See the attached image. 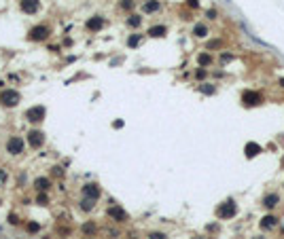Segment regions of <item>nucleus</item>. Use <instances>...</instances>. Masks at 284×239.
<instances>
[{
	"mask_svg": "<svg viewBox=\"0 0 284 239\" xmlns=\"http://www.w3.org/2000/svg\"><path fill=\"white\" fill-rule=\"evenodd\" d=\"M0 100H2V104H4V106H17V104H19V100H21V95H19L17 91H13V89H7V91L2 93V97H0Z\"/></svg>",
	"mask_w": 284,
	"mask_h": 239,
	"instance_id": "f257e3e1",
	"label": "nucleus"
},
{
	"mask_svg": "<svg viewBox=\"0 0 284 239\" xmlns=\"http://www.w3.org/2000/svg\"><path fill=\"white\" fill-rule=\"evenodd\" d=\"M7 150H9L11 155L24 153V140H21V138H11V140L7 142Z\"/></svg>",
	"mask_w": 284,
	"mask_h": 239,
	"instance_id": "f03ea898",
	"label": "nucleus"
},
{
	"mask_svg": "<svg viewBox=\"0 0 284 239\" xmlns=\"http://www.w3.org/2000/svg\"><path fill=\"white\" fill-rule=\"evenodd\" d=\"M43 117H45V108H43V106H34V108H30V110L25 112V119L32 121V123L43 121Z\"/></svg>",
	"mask_w": 284,
	"mask_h": 239,
	"instance_id": "7ed1b4c3",
	"label": "nucleus"
},
{
	"mask_svg": "<svg viewBox=\"0 0 284 239\" xmlns=\"http://www.w3.org/2000/svg\"><path fill=\"white\" fill-rule=\"evenodd\" d=\"M236 203H233V201H227L225 205H221V207H218V212H216V216H218V218H231V216L236 214Z\"/></svg>",
	"mask_w": 284,
	"mask_h": 239,
	"instance_id": "20e7f679",
	"label": "nucleus"
},
{
	"mask_svg": "<svg viewBox=\"0 0 284 239\" xmlns=\"http://www.w3.org/2000/svg\"><path fill=\"white\" fill-rule=\"evenodd\" d=\"M47 36H49V28L47 25H36V28L30 30V38H32V40H45Z\"/></svg>",
	"mask_w": 284,
	"mask_h": 239,
	"instance_id": "39448f33",
	"label": "nucleus"
},
{
	"mask_svg": "<svg viewBox=\"0 0 284 239\" xmlns=\"http://www.w3.org/2000/svg\"><path fill=\"white\" fill-rule=\"evenodd\" d=\"M261 93H254V91H246L244 93V104L246 106H257V104H261Z\"/></svg>",
	"mask_w": 284,
	"mask_h": 239,
	"instance_id": "423d86ee",
	"label": "nucleus"
},
{
	"mask_svg": "<svg viewBox=\"0 0 284 239\" xmlns=\"http://www.w3.org/2000/svg\"><path fill=\"white\" fill-rule=\"evenodd\" d=\"M108 216H110V218H115L117 222H125V220H127L125 210H121V207H108Z\"/></svg>",
	"mask_w": 284,
	"mask_h": 239,
	"instance_id": "0eeeda50",
	"label": "nucleus"
},
{
	"mask_svg": "<svg viewBox=\"0 0 284 239\" xmlns=\"http://www.w3.org/2000/svg\"><path fill=\"white\" fill-rule=\"evenodd\" d=\"M43 140H45V138H43L40 131H30L28 133V142H30V146H34V148H38V146L43 144Z\"/></svg>",
	"mask_w": 284,
	"mask_h": 239,
	"instance_id": "6e6552de",
	"label": "nucleus"
},
{
	"mask_svg": "<svg viewBox=\"0 0 284 239\" xmlns=\"http://www.w3.org/2000/svg\"><path fill=\"white\" fill-rule=\"evenodd\" d=\"M21 11L24 13H36L38 11V0H21Z\"/></svg>",
	"mask_w": 284,
	"mask_h": 239,
	"instance_id": "1a4fd4ad",
	"label": "nucleus"
},
{
	"mask_svg": "<svg viewBox=\"0 0 284 239\" xmlns=\"http://www.w3.org/2000/svg\"><path fill=\"white\" fill-rule=\"evenodd\" d=\"M83 193H85V197H89V199H98L100 197V188L95 184H87L83 188Z\"/></svg>",
	"mask_w": 284,
	"mask_h": 239,
	"instance_id": "9d476101",
	"label": "nucleus"
},
{
	"mask_svg": "<svg viewBox=\"0 0 284 239\" xmlns=\"http://www.w3.org/2000/svg\"><path fill=\"white\" fill-rule=\"evenodd\" d=\"M278 201H280V197H278V195H267V197L263 199V205L272 210V207H276V205H278Z\"/></svg>",
	"mask_w": 284,
	"mask_h": 239,
	"instance_id": "9b49d317",
	"label": "nucleus"
},
{
	"mask_svg": "<svg viewBox=\"0 0 284 239\" xmlns=\"http://www.w3.org/2000/svg\"><path fill=\"white\" fill-rule=\"evenodd\" d=\"M142 11H144V13H155V11H159V0H151V2H146V4L142 7Z\"/></svg>",
	"mask_w": 284,
	"mask_h": 239,
	"instance_id": "f8f14e48",
	"label": "nucleus"
},
{
	"mask_svg": "<svg viewBox=\"0 0 284 239\" xmlns=\"http://www.w3.org/2000/svg\"><path fill=\"white\" fill-rule=\"evenodd\" d=\"M102 25H104V19H100V17H94V19L87 21V28H89V30H100Z\"/></svg>",
	"mask_w": 284,
	"mask_h": 239,
	"instance_id": "ddd939ff",
	"label": "nucleus"
},
{
	"mask_svg": "<svg viewBox=\"0 0 284 239\" xmlns=\"http://www.w3.org/2000/svg\"><path fill=\"white\" fill-rule=\"evenodd\" d=\"M259 150H261V146H259V144H252V142L246 144V157H254L257 153H259Z\"/></svg>",
	"mask_w": 284,
	"mask_h": 239,
	"instance_id": "4468645a",
	"label": "nucleus"
},
{
	"mask_svg": "<svg viewBox=\"0 0 284 239\" xmlns=\"http://www.w3.org/2000/svg\"><path fill=\"white\" fill-rule=\"evenodd\" d=\"M149 34L155 36V38H159V36L166 34V28H163V25H155V28H151V30H149Z\"/></svg>",
	"mask_w": 284,
	"mask_h": 239,
	"instance_id": "2eb2a0df",
	"label": "nucleus"
},
{
	"mask_svg": "<svg viewBox=\"0 0 284 239\" xmlns=\"http://www.w3.org/2000/svg\"><path fill=\"white\" fill-rule=\"evenodd\" d=\"M34 186L38 188V191H43V193H45V191L49 188V180H47V178H38V180L34 182Z\"/></svg>",
	"mask_w": 284,
	"mask_h": 239,
	"instance_id": "dca6fc26",
	"label": "nucleus"
},
{
	"mask_svg": "<svg viewBox=\"0 0 284 239\" xmlns=\"http://www.w3.org/2000/svg\"><path fill=\"white\" fill-rule=\"evenodd\" d=\"M273 224H276V216H265L263 222H261V227H263V228H272Z\"/></svg>",
	"mask_w": 284,
	"mask_h": 239,
	"instance_id": "f3484780",
	"label": "nucleus"
},
{
	"mask_svg": "<svg viewBox=\"0 0 284 239\" xmlns=\"http://www.w3.org/2000/svg\"><path fill=\"white\" fill-rule=\"evenodd\" d=\"M197 61H199L201 66H210V64H212V57H210L208 53H201L199 57H197Z\"/></svg>",
	"mask_w": 284,
	"mask_h": 239,
	"instance_id": "a211bd4d",
	"label": "nucleus"
},
{
	"mask_svg": "<svg viewBox=\"0 0 284 239\" xmlns=\"http://www.w3.org/2000/svg\"><path fill=\"white\" fill-rule=\"evenodd\" d=\"M81 207H83L85 212L94 210V199H89V197H87V199H83V201H81Z\"/></svg>",
	"mask_w": 284,
	"mask_h": 239,
	"instance_id": "6ab92c4d",
	"label": "nucleus"
},
{
	"mask_svg": "<svg viewBox=\"0 0 284 239\" xmlns=\"http://www.w3.org/2000/svg\"><path fill=\"white\" fill-rule=\"evenodd\" d=\"M140 21H142V19L138 17V15H131L130 19H127V24H130L131 28H138V25H140Z\"/></svg>",
	"mask_w": 284,
	"mask_h": 239,
	"instance_id": "aec40b11",
	"label": "nucleus"
},
{
	"mask_svg": "<svg viewBox=\"0 0 284 239\" xmlns=\"http://www.w3.org/2000/svg\"><path fill=\"white\" fill-rule=\"evenodd\" d=\"M193 32H195V36H206L208 34V30H206V25H195V30H193Z\"/></svg>",
	"mask_w": 284,
	"mask_h": 239,
	"instance_id": "412c9836",
	"label": "nucleus"
},
{
	"mask_svg": "<svg viewBox=\"0 0 284 239\" xmlns=\"http://www.w3.org/2000/svg\"><path fill=\"white\" fill-rule=\"evenodd\" d=\"M199 89L204 91V93H208V95H212V93H214V87H212V85H201Z\"/></svg>",
	"mask_w": 284,
	"mask_h": 239,
	"instance_id": "4be33fe9",
	"label": "nucleus"
},
{
	"mask_svg": "<svg viewBox=\"0 0 284 239\" xmlns=\"http://www.w3.org/2000/svg\"><path fill=\"white\" fill-rule=\"evenodd\" d=\"M138 42H140V34H136V36H131L130 40H127V45H130V47H136V45H138Z\"/></svg>",
	"mask_w": 284,
	"mask_h": 239,
	"instance_id": "5701e85b",
	"label": "nucleus"
},
{
	"mask_svg": "<svg viewBox=\"0 0 284 239\" xmlns=\"http://www.w3.org/2000/svg\"><path fill=\"white\" fill-rule=\"evenodd\" d=\"M38 222H28V233H36V231H38Z\"/></svg>",
	"mask_w": 284,
	"mask_h": 239,
	"instance_id": "b1692460",
	"label": "nucleus"
},
{
	"mask_svg": "<svg viewBox=\"0 0 284 239\" xmlns=\"http://www.w3.org/2000/svg\"><path fill=\"white\" fill-rule=\"evenodd\" d=\"M40 205H47V195H38V199H36Z\"/></svg>",
	"mask_w": 284,
	"mask_h": 239,
	"instance_id": "393cba45",
	"label": "nucleus"
},
{
	"mask_svg": "<svg viewBox=\"0 0 284 239\" xmlns=\"http://www.w3.org/2000/svg\"><path fill=\"white\" fill-rule=\"evenodd\" d=\"M83 231H85V233H94V231H95V227H94V224H85V227H83Z\"/></svg>",
	"mask_w": 284,
	"mask_h": 239,
	"instance_id": "a878e982",
	"label": "nucleus"
},
{
	"mask_svg": "<svg viewBox=\"0 0 284 239\" xmlns=\"http://www.w3.org/2000/svg\"><path fill=\"white\" fill-rule=\"evenodd\" d=\"M221 60H223V61H229V60H233V55H229V53H223V55H221Z\"/></svg>",
	"mask_w": 284,
	"mask_h": 239,
	"instance_id": "bb28decb",
	"label": "nucleus"
},
{
	"mask_svg": "<svg viewBox=\"0 0 284 239\" xmlns=\"http://www.w3.org/2000/svg\"><path fill=\"white\" fill-rule=\"evenodd\" d=\"M9 222H11V224H17L19 220H17V216H15V214H11V216H9Z\"/></svg>",
	"mask_w": 284,
	"mask_h": 239,
	"instance_id": "cd10ccee",
	"label": "nucleus"
},
{
	"mask_svg": "<svg viewBox=\"0 0 284 239\" xmlns=\"http://www.w3.org/2000/svg\"><path fill=\"white\" fill-rule=\"evenodd\" d=\"M151 239H166V235H161V233H153Z\"/></svg>",
	"mask_w": 284,
	"mask_h": 239,
	"instance_id": "c85d7f7f",
	"label": "nucleus"
},
{
	"mask_svg": "<svg viewBox=\"0 0 284 239\" xmlns=\"http://www.w3.org/2000/svg\"><path fill=\"white\" fill-rule=\"evenodd\" d=\"M7 182V171H0V184H4Z\"/></svg>",
	"mask_w": 284,
	"mask_h": 239,
	"instance_id": "c756f323",
	"label": "nucleus"
},
{
	"mask_svg": "<svg viewBox=\"0 0 284 239\" xmlns=\"http://www.w3.org/2000/svg\"><path fill=\"white\" fill-rule=\"evenodd\" d=\"M195 76H197V78H204V76H206V70H197V72H195Z\"/></svg>",
	"mask_w": 284,
	"mask_h": 239,
	"instance_id": "7c9ffc66",
	"label": "nucleus"
},
{
	"mask_svg": "<svg viewBox=\"0 0 284 239\" xmlns=\"http://www.w3.org/2000/svg\"><path fill=\"white\" fill-rule=\"evenodd\" d=\"M121 7H123V9H130V7H131V0H123V4H121Z\"/></svg>",
	"mask_w": 284,
	"mask_h": 239,
	"instance_id": "2f4dec72",
	"label": "nucleus"
},
{
	"mask_svg": "<svg viewBox=\"0 0 284 239\" xmlns=\"http://www.w3.org/2000/svg\"><path fill=\"white\" fill-rule=\"evenodd\" d=\"M189 7H193V9H195V7H199V2H197V0H189Z\"/></svg>",
	"mask_w": 284,
	"mask_h": 239,
	"instance_id": "473e14b6",
	"label": "nucleus"
},
{
	"mask_svg": "<svg viewBox=\"0 0 284 239\" xmlns=\"http://www.w3.org/2000/svg\"><path fill=\"white\" fill-rule=\"evenodd\" d=\"M280 85H282V87H284V78H282V81H280Z\"/></svg>",
	"mask_w": 284,
	"mask_h": 239,
	"instance_id": "72a5a7b5",
	"label": "nucleus"
}]
</instances>
